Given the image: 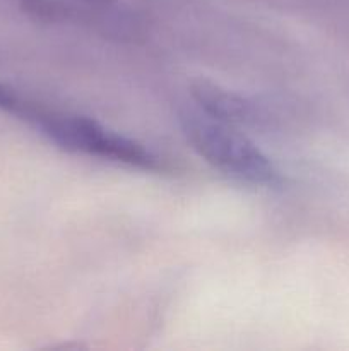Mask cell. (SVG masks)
<instances>
[{"label": "cell", "mask_w": 349, "mask_h": 351, "mask_svg": "<svg viewBox=\"0 0 349 351\" xmlns=\"http://www.w3.org/2000/svg\"><path fill=\"white\" fill-rule=\"evenodd\" d=\"M178 120L192 147L219 171L252 185L274 187L281 184L276 165L233 125L201 108L181 110Z\"/></svg>", "instance_id": "obj_1"}, {"label": "cell", "mask_w": 349, "mask_h": 351, "mask_svg": "<svg viewBox=\"0 0 349 351\" xmlns=\"http://www.w3.org/2000/svg\"><path fill=\"white\" fill-rule=\"evenodd\" d=\"M17 115L33 122L38 129L43 130L44 136L68 151L98 156L140 170L164 168L163 160L144 144L109 130L108 127L86 117L47 112L26 103Z\"/></svg>", "instance_id": "obj_2"}, {"label": "cell", "mask_w": 349, "mask_h": 351, "mask_svg": "<svg viewBox=\"0 0 349 351\" xmlns=\"http://www.w3.org/2000/svg\"><path fill=\"white\" fill-rule=\"evenodd\" d=\"M192 96L202 112L233 127L260 125L267 120L266 113L255 106V103L211 82H197L192 86Z\"/></svg>", "instance_id": "obj_3"}]
</instances>
